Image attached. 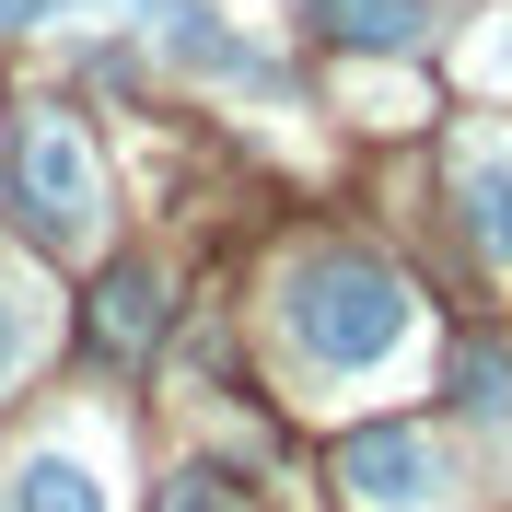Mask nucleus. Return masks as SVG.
<instances>
[{
  "label": "nucleus",
  "instance_id": "nucleus-1",
  "mask_svg": "<svg viewBox=\"0 0 512 512\" xmlns=\"http://www.w3.org/2000/svg\"><path fill=\"white\" fill-rule=\"evenodd\" d=\"M280 326H291V350L315 361V373L361 384V373H396V361H408L419 303H408V280H396L384 256H350V245H338V256H303V268H291Z\"/></svg>",
  "mask_w": 512,
  "mask_h": 512
},
{
  "label": "nucleus",
  "instance_id": "nucleus-2",
  "mask_svg": "<svg viewBox=\"0 0 512 512\" xmlns=\"http://www.w3.org/2000/svg\"><path fill=\"white\" fill-rule=\"evenodd\" d=\"M24 222L47 233V245H82V233L105 222L94 140H82V117H59V105H35V117H24Z\"/></svg>",
  "mask_w": 512,
  "mask_h": 512
},
{
  "label": "nucleus",
  "instance_id": "nucleus-3",
  "mask_svg": "<svg viewBox=\"0 0 512 512\" xmlns=\"http://www.w3.org/2000/svg\"><path fill=\"white\" fill-rule=\"evenodd\" d=\"M338 489H350L361 512H443L466 478H454V454L431 443V431H350Z\"/></svg>",
  "mask_w": 512,
  "mask_h": 512
},
{
  "label": "nucleus",
  "instance_id": "nucleus-4",
  "mask_svg": "<svg viewBox=\"0 0 512 512\" xmlns=\"http://www.w3.org/2000/svg\"><path fill=\"white\" fill-rule=\"evenodd\" d=\"M454 198H466L478 245L512 268V152H501V140H466V152H454Z\"/></svg>",
  "mask_w": 512,
  "mask_h": 512
},
{
  "label": "nucleus",
  "instance_id": "nucleus-5",
  "mask_svg": "<svg viewBox=\"0 0 512 512\" xmlns=\"http://www.w3.org/2000/svg\"><path fill=\"white\" fill-rule=\"evenodd\" d=\"M12 501H24V512H105V478L82 466V454H59V443H47V454H24Z\"/></svg>",
  "mask_w": 512,
  "mask_h": 512
},
{
  "label": "nucleus",
  "instance_id": "nucleus-6",
  "mask_svg": "<svg viewBox=\"0 0 512 512\" xmlns=\"http://www.w3.org/2000/svg\"><path fill=\"white\" fill-rule=\"evenodd\" d=\"M338 47H419V0H315Z\"/></svg>",
  "mask_w": 512,
  "mask_h": 512
},
{
  "label": "nucleus",
  "instance_id": "nucleus-7",
  "mask_svg": "<svg viewBox=\"0 0 512 512\" xmlns=\"http://www.w3.org/2000/svg\"><path fill=\"white\" fill-rule=\"evenodd\" d=\"M163 35H175V59H198V70H222V82H280V70L256 59V47H233V35L210 24V12H198V0H175V24H163Z\"/></svg>",
  "mask_w": 512,
  "mask_h": 512
},
{
  "label": "nucleus",
  "instance_id": "nucleus-8",
  "mask_svg": "<svg viewBox=\"0 0 512 512\" xmlns=\"http://www.w3.org/2000/svg\"><path fill=\"white\" fill-rule=\"evenodd\" d=\"M454 396H466V419L512 431V350H454Z\"/></svg>",
  "mask_w": 512,
  "mask_h": 512
},
{
  "label": "nucleus",
  "instance_id": "nucleus-9",
  "mask_svg": "<svg viewBox=\"0 0 512 512\" xmlns=\"http://www.w3.org/2000/svg\"><path fill=\"white\" fill-rule=\"evenodd\" d=\"M35 338H47V315H35V280H24V268H0V384H24Z\"/></svg>",
  "mask_w": 512,
  "mask_h": 512
},
{
  "label": "nucleus",
  "instance_id": "nucleus-10",
  "mask_svg": "<svg viewBox=\"0 0 512 512\" xmlns=\"http://www.w3.org/2000/svg\"><path fill=\"white\" fill-rule=\"evenodd\" d=\"M105 338H117V350H140V338H152V280H140V268H117V280H105Z\"/></svg>",
  "mask_w": 512,
  "mask_h": 512
},
{
  "label": "nucleus",
  "instance_id": "nucleus-11",
  "mask_svg": "<svg viewBox=\"0 0 512 512\" xmlns=\"http://www.w3.org/2000/svg\"><path fill=\"white\" fill-rule=\"evenodd\" d=\"M163 512H245V501H233L222 478H175V489H163Z\"/></svg>",
  "mask_w": 512,
  "mask_h": 512
},
{
  "label": "nucleus",
  "instance_id": "nucleus-12",
  "mask_svg": "<svg viewBox=\"0 0 512 512\" xmlns=\"http://www.w3.org/2000/svg\"><path fill=\"white\" fill-rule=\"evenodd\" d=\"M70 0H0V35H24V24H59Z\"/></svg>",
  "mask_w": 512,
  "mask_h": 512
},
{
  "label": "nucleus",
  "instance_id": "nucleus-13",
  "mask_svg": "<svg viewBox=\"0 0 512 512\" xmlns=\"http://www.w3.org/2000/svg\"><path fill=\"white\" fill-rule=\"evenodd\" d=\"M478 70H489V82H512V24H501V35L478 47Z\"/></svg>",
  "mask_w": 512,
  "mask_h": 512
},
{
  "label": "nucleus",
  "instance_id": "nucleus-14",
  "mask_svg": "<svg viewBox=\"0 0 512 512\" xmlns=\"http://www.w3.org/2000/svg\"><path fill=\"white\" fill-rule=\"evenodd\" d=\"M128 12H140V0H128Z\"/></svg>",
  "mask_w": 512,
  "mask_h": 512
}]
</instances>
